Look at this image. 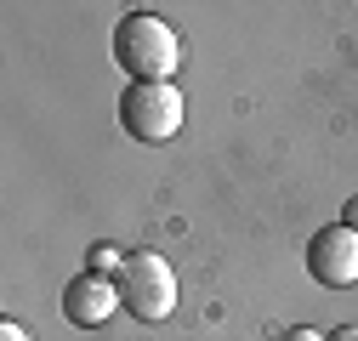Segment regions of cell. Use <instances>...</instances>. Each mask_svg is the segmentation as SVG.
<instances>
[{"label": "cell", "instance_id": "obj_1", "mask_svg": "<svg viewBox=\"0 0 358 341\" xmlns=\"http://www.w3.org/2000/svg\"><path fill=\"white\" fill-rule=\"evenodd\" d=\"M114 63L137 80V85H159L176 74V63H182V40H176V29L154 12H131L120 17L114 29Z\"/></svg>", "mask_w": 358, "mask_h": 341}, {"label": "cell", "instance_id": "obj_2", "mask_svg": "<svg viewBox=\"0 0 358 341\" xmlns=\"http://www.w3.org/2000/svg\"><path fill=\"white\" fill-rule=\"evenodd\" d=\"M120 302H125L131 319H143V324L171 319V307H176V273H171L165 256H154V250L125 256V268H120Z\"/></svg>", "mask_w": 358, "mask_h": 341}, {"label": "cell", "instance_id": "obj_3", "mask_svg": "<svg viewBox=\"0 0 358 341\" xmlns=\"http://www.w3.org/2000/svg\"><path fill=\"white\" fill-rule=\"evenodd\" d=\"M120 125L137 143H171L176 131H182V92H176L171 80H159V85H125Z\"/></svg>", "mask_w": 358, "mask_h": 341}, {"label": "cell", "instance_id": "obj_4", "mask_svg": "<svg viewBox=\"0 0 358 341\" xmlns=\"http://www.w3.org/2000/svg\"><path fill=\"white\" fill-rule=\"evenodd\" d=\"M307 273L319 279L324 290H347V284H358V233H352L347 222H336V228H324V233H313V245H307Z\"/></svg>", "mask_w": 358, "mask_h": 341}, {"label": "cell", "instance_id": "obj_5", "mask_svg": "<svg viewBox=\"0 0 358 341\" xmlns=\"http://www.w3.org/2000/svg\"><path fill=\"white\" fill-rule=\"evenodd\" d=\"M114 307H120V279H108V273H80L63 290V319L69 324H108Z\"/></svg>", "mask_w": 358, "mask_h": 341}, {"label": "cell", "instance_id": "obj_6", "mask_svg": "<svg viewBox=\"0 0 358 341\" xmlns=\"http://www.w3.org/2000/svg\"><path fill=\"white\" fill-rule=\"evenodd\" d=\"M108 268H125L120 250H92V273H108Z\"/></svg>", "mask_w": 358, "mask_h": 341}, {"label": "cell", "instance_id": "obj_7", "mask_svg": "<svg viewBox=\"0 0 358 341\" xmlns=\"http://www.w3.org/2000/svg\"><path fill=\"white\" fill-rule=\"evenodd\" d=\"M0 341H29V330L17 319H0Z\"/></svg>", "mask_w": 358, "mask_h": 341}, {"label": "cell", "instance_id": "obj_8", "mask_svg": "<svg viewBox=\"0 0 358 341\" xmlns=\"http://www.w3.org/2000/svg\"><path fill=\"white\" fill-rule=\"evenodd\" d=\"M285 341H324L319 330H307V324H296V330H285Z\"/></svg>", "mask_w": 358, "mask_h": 341}, {"label": "cell", "instance_id": "obj_9", "mask_svg": "<svg viewBox=\"0 0 358 341\" xmlns=\"http://www.w3.org/2000/svg\"><path fill=\"white\" fill-rule=\"evenodd\" d=\"M324 341H358V324H341V330H330Z\"/></svg>", "mask_w": 358, "mask_h": 341}, {"label": "cell", "instance_id": "obj_10", "mask_svg": "<svg viewBox=\"0 0 358 341\" xmlns=\"http://www.w3.org/2000/svg\"><path fill=\"white\" fill-rule=\"evenodd\" d=\"M341 222H347V228H352V233H358V194H352V199H347V217H341Z\"/></svg>", "mask_w": 358, "mask_h": 341}]
</instances>
